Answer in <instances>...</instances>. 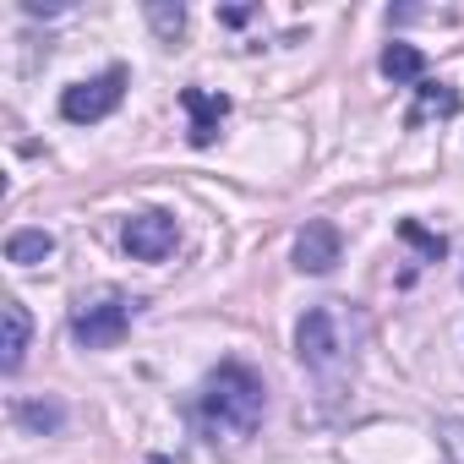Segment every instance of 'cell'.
<instances>
[{
	"label": "cell",
	"mask_w": 464,
	"mask_h": 464,
	"mask_svg": "<svg viewBox=\"0 0 464 464\" xmlns=\"http://www.w3.org/2000/svg\"><path fill=\"white\" fill-rule=\"evenodd\" d=\"M377 66H382V77H393V82H426V55H420L415 44H388Z\"/></svg>",
	"instance_id": "cell-12"
},
{
	"label": "cell",
	"mask_w": 464,
	"mask_h": 464,
	"mask_svg": "<svg viewBox=\"0 0 464 464\" xmlns=\"http://www.w3.org/2000/svg\"><path fill=\"white\" fill-rule=\"evenodd\" d=\"M399 241H410L426 263H442V257H448V241H442V236H431L420 218H399Z\"/></svg>",
	"instance_id": "cell-13"
},
{
	"label": "cell",
	"mask_w": 464,
	"mask_h": 464,
	"mask_svg": "<svg viewBox=\"0 0 464 464\" xmlns=\"http://www.w3.org/2000/svg\"><path fill=\"white\" fill-rule=\"evenodd\" d=\"M126 66H104L99 77H88V82H72L66 93H61V115L72 121V126H93V121H104V115H115L121 110V99H126Z\"/></svg>",
	"instance_id": "cell-4"
},
{
	"label": "cell",
	"mask_w": 464,
	"mask_h": 464,
	"mask_svg": "<svg viewBox=\"0 0 464 464\" xmlns=\"http://www.w3.org/2000/svg\"><path fill=\"white\" fill-rule=\"evenodd\" d=\"M55 252V236L50 229H17V236L6 241V263H17V268H34V263H44Z\"/></svg>",
	"instance_id": "cell-11"
},
{
	"label": "cell",
	"mask_w": 464,
	"mask_h": 464,
	"mask_svg": "<svg viewBox=\"0 0 464 464\" xmlns=\"http://www.w3.org/2000/svg\"><path fill=\"white\" fill-rule=\"evenodd\" d=\"M6 344H0V372H23V361H28V339H34V317H28V306L23 301H6Z\"/></svg>",
	"instance_id": "cell-9"
},
{
	"label": "cell",
	"mask_w": 464,
	"mask_h": 464,
	"mask_svg": "<svg viewBox=\"0 0 464 464\" xmlns=\"http://www.w3.org/2000/svg\"><path fill=\"white\" fill-rule=\"evenodd\" d=\"M180 104H186V115H191V148H208V142L218 137L224 115H229V99H224V93H208V88H186Z\"/></svg>",
	"instance_id": "cell-7"
},
{
	"label": "cell",
	"mask_w": 464,
	"mask_h": 464,
	"mask_svg": "<svg viewBox=\"0 0 464 464\" xmlns=\"http://www.w3.org/2000/svg\"><path fill=\"white\" fill-rule=\"evenodd\" d=\"M464 110V99H459V88H448V82H415V104H410V115H404V126L415 131V126H426L431 115L437 121H453Z\"/></svg>",
	"instance_id": "cell-8"
},
{
	"label": "cell",
	"mask_w": 464,
	"mask_h": 464,
	"mask_svg": "<svg viewBox=\"0 0 464 464\" xmlns=\"http://www.w3.org/2000/svg\"><path fill=\"white\" fill-rule=\"evenodd\" d=\"M148 23L159 28V39L175 44V34L186 28V6H164V0H153V6H148Z\"/></svg>",
	"instance_id": "cell-14"
},
{
	"label": "cell",
	"mask_w": 464,
	"mask_h": 464,
	"mask_svg": "<svg viewBox=\"0 0 464 464\" xmlns=\"http://www.w3.org/2000/svg\"><path fill=\"white\" fill-rule=\"evenodd\" d=\"M295 355L306 372L317 377H339L350 366V334H344V317L339 306H312L301 323H295Z\"/></svg>",
	"instance_id": "cell-2"
},
{
	"label": "cell",
	"mask_w": 464,
	"mask_h": 464,
	"mask_svg": "<svg viewBox=\"0 0 464 464\" xmlns=\"http://www.w3.org/2000/svg\"><path fill=\"white\" fill-rule=\"evenodd\" d=\"M121 241H126V252H131L137 263H164V257L180 246V224H175V213L148 208V213H131V218H126Z\"/></svg>",
	"instance_id": "cell-5"
},
{
	"label": "cell",
	"mask_w": 464,
	"mask_h": 464,
	"mask_svg": "<svg viewBox=\"0 0 464 464\" xmlns=\"http://www.w3.org/2000/svg\"><path fill=\"white\" fill-rule=\"evenodd\" d=\"M268 415V388L252 366L241 361H224L218 372H208L202 393H197V420L208 437H229V442H241L263 426Z\"/></svg>",
	"instance_id": "cell-1"
},
{
	"label": "cell",
	"mask_w": 464,
	"mask_h": 464,
	"mask_svg": "<svg viewBox=\"0 0 464 464\" xmlns=\"http://www.w3.org/2000/svg\"><path fill=\"white\" fill-rule=\"evenodd\" d=\"M344 257V236H339V224L328 218H312L301 236H295V268L301 274H334Z\"/></svg>",
	"instance_id": "cell-6"
},
{
	"label": "cell",
	"mask_w": 464,
	"mask_h": 464,
	"mask_svg": "<svg viewBox=\"0 0 464 464\" xmlns=\"http://www.w3.org/2000/svg\"><path fill=\"white\" fill-rule=\"evenodd\" d=\"M437 442H442L448 464H464V420H459V415H442V420H437Z\"/></svg>",
	"instance_id": "cell-15"
},
{
	"label": "cell",
	"mask_w": 464,
	"mask_h": 464,
	"mask_svg": "<svg viewBox=\"0 0 464 464\" xmlns=\"http://www.w3.org/2000/svg\"><path fill=\"white\" fill-rule=\"evenodd\" d=\"M72 334L88 350H115L131 334V301L121 290H93L72 306Z\"/></svg>",
	"instance_id": "cell-3"
},
{
	"label": "cell",
	"mask_w": 464,
	"mask_h": 464,
	"mask_svg": "<svg viewBox=\"0 0 464 464\" xmlns=\"http://www.w3.org/2000/svg\"><path fill=\"white\" fill-rule=\"evenodd\" d=\"M17 426L23 431H34V437H55L61 426H66V410L55 404V399H17Z\"/></svg>",
	"instance_id": "cell-10"
},
{
	"label": "cell",
	"mask_w": 464,
	"mask_h": 464,
	"mask_svg": "<svg viewBox=\"0 0 464 464\" xmlns=\"http://www.w3.org/2000/svg\"><path fill=\"white\" fill-rule=\"evenodd\" d=\"M218 17H224V23H229V28H241V23H246V17H252V6H229V12H218Z\"/></svg>",
	"instance_id": "cell-16"
}]
</instances>
